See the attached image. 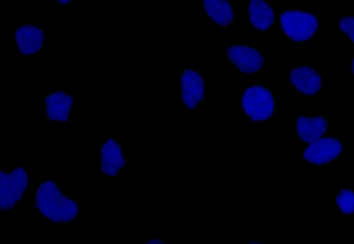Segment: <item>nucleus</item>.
Segmentation results:
<instances>
[{
	"mask_svg": "<svg viewBox=\"0 0 354 244\" xmlns=\"http://www.w3.org/2000/svg\"><path fill=\"white\" fill-rule=\"evenodd\" d=\"M15 40L21 54L33 55L41 50L44 40V33L39 27L24 24L17 28Z\"/></svg>",
	"mask_w": 354,
	"mask_h": 244,
	"instance_id": "9d476101",
	"label": "nucleus"
},
{
	"mask_svg": "<svg viewBox=\"0 0 354 244\" xmlns=\"http://www.w3.org/2000/svg\"><path fill=\"white\" fill-rule=\"evenodd\" d=\"M181 99L191 110H194L203 100L205 83L202 76L194 69H186L180 78Z\"/></svg>",
	"mask_w": 354,
	"mask_h": 244,
	"instance_id": "0eeeda50",
	"label": "nucleus"
},
{
	"mask_svg": "<svg viewBox=\"0 0 354 244\" xmlns=\"http://www.w3.org/2000/svg\"><path fill=\"white\" fill-rule=\"evenodd\" d=\"M281 28L284 35L295 42L312 38L319 27L317 17L303 10H288L279 17Z\"/></svg>",
	"mask_w": 354,
	"mask_h": 244,
	"instance_id": "f03ea898",
	"label": "nucleus"
},
{
	"mask_svg": "<svg viewBox=\"0 0 354 244\" xmlns=\"http://www.w3.org/2000/svg\"><path fill=\"white\" fill-rule=\"evenodd\" d=\"M328 123L322 116H299L295 120V129L299 139L306 143L322 137L327 132Z\"/></svg>",
	"mask_w": 354,
	"mask_h": 244,
	"instance_id": "9b49d317",
	"label": "nucleus"
},
{
	"mask_svg": "<svg viewBox=\"0 0 354 244\" xmlns=\"http://www.w3.org/2000/svg\"><path fill=\"white\" fill-rule=\"evenodd\" d=\"M229 60L240 71L254 73L262 69L265 60L257 49L243 44H232L226 49Z\"/></svg>",
	"mask_w": 354,
	"mask_h": 244,
	"instance_id": "423d86ee",
	"label": "nucleus"
},
{
	"mask_svg": "<svg viewBox=\"0 0 354 244\" xmlns=\"http://www.w3.org/2000/svg\"><path fill=\"white\" fill-rule=\"evenodd\" d=\"M126 161L122 147L112 137L100 146L101 171L110 176H116L125 166Z\"/></svg>",
	"mask_w": 354,
	"mask_h": 244,
	"instance_id": "6e6552de",
	"label": "nucleus"
},
{
	"mask_svg": "<svg viewBox=\"0 0 354 244\" xmlns=\"http://www.w3.org/2000/svg\"><path fill=\"white\" fill-rule=\"evenodd\" d=\"M0 207L2 211H8L22 198L28 184L26 168L15 167L9 172L1 171Z\"/></svg>",
	"mask_w": 354,
	"mask_h": 244,
	"instance_id": "20e7f679",
	"label": "nucleus"
},
{
	"mask_svg": "<svg viewBox=\"0 0 354 244\" xmlns=\"http://www.w3.org/2000/svg\"><path fill=\"white\" fill-rule=\"evenodd\" d=\"M204 11L208 18L220 26H227L234 19L232 6L228 0H203Z\"/></svg>",
	"mask_w": 354,
	"mask_h": 244,
	"instance_id": "4468645a",
	"label": "nucleus"
},
{
	"mask_svg": "<svg viewBox=\"0 0 354 244\" xmlns=\"http://www.w3.org/2000/svg\"><path fill=\"white\" fill-rule=\"evenodd\" d=\"M289 80L292 86L302 94L313 96L317 94L322 87L321 76L309 66H299L289 73Z\"/></svg>",
	"mask_w": 354,
	"mask_h": 244,
	"instance_id": "1a4fd4ad",
	"label": "nucleus"
},
{
	"mask_svg": "<svg viewBox=\"0 0 354 244\" xmlns=\"http://www.w3.org/2000/svg\"><path fill=\"white\" fill-rule=\"evenodd\" d=\"M73 97L66 92L56 91L45 98L46 113L53 121L66 122L73 105Z\"/></svg>",
	"mask_w": 354,
	"mask_h": 244,
	"instance_id": "f8f14e48",
	"label": "nucleus"
},
{
	"mask_svg": "<svg viewBox=\"0 0 354 244\" xmlns=\"http://www.w3.org/2000/svg\"><path fill=\"white\" fill-rule=\"evenodd\" d=\"M247 12L251 26L258 31H266L275 23L274 11L265 0H249Z\"/></svg>",
	"mask_w": 354,
	"mask_h": 244,
	"instance_id": "ddd939ff",
	"label": "nucleus"
},
{
	"mask_svg": "<svg viewBox=\"0 0 354 244\" xmlns=\"http://www.w3.org/2000/svg\"><path fill=\"white\" fill-rule=\"evenodd\" d=\"M35 207L50 222L56 223H71L80 211L78 204L65 195L50 179L42 182L37 188Z\"/></svg>",
	"mask_w": 354,
	"mask_h": 244,
	"instance_id": "f257e3e1",
	"label": "nucleus"
},
{
	"mask_svg": "<svg viewBox=\"0 0 354 244\" xmlns=\"http://www.w3.org/2000/svg\"><path fill=\"white\" fill-rule=\"evenodd\" d=\"M241 103L245 114L254 122L268 120L274 111L271 91L261 85L248 86L242 94Z\"/></svg>",
	"mask_w": 354,
	"mask_h": 244,
	"instance_id": "7ed1b4c3",
	"label": "nucleus"
},
{
	"mask_svg": "<svg viewBox=\"0 0 354 244\" xmlns=\"http://www.w3.org/2000/svg\"><path fill=\"white\" fill-rule=\"evenodd\" d=\"M335 202L344 214H354V191L348 189L341 190L335 197Z\"/></svg>",
	"mask_w": 354,
	"mask_h": 244,
	"instance_id": "2eb2a0df",
	"label": "nucleus"
},
{
	"mask_svg": "<svg viewBox=\"0 0 354 244\" xmlns=\"http://www.w3.org/2000/svg\"><path fill=\"white\" fill-rule=\"evenodd\" d=\"M351 69L352 73L354 75V58L351 61Z\"/></svg>",
	"mask_w": 354,
	"mask_h": 244,
	"instance_id": "f3484780",
	"label": "nucleus"
},
{
	"mask_svg": "<svg viewBox=\"0 0 354 244\" xmlns=\"http://www.w3.org/2000/svg\"><path fill=\"white\" fill-rule=\"evenodd\" d=\"M339 30L354 44V16L341 17L337 21Z\"/></svg>",
	"mask_w": 354,
	"mask_h": 244,
	"instance_id": "dca6fc26",
	"label": "nucleus"
},
{
	"mask_svg": "<svg viewBox=\"0 0 354 244\" xmlns=\"http://www.w3.org/2000/svg\"><path fill=\"white\" fill-rule=\"evenodd\" d=\"M342 150L339 138L327 136L308 144L303 150L302 157L308 163L324 165L336 159Z\"/></svg>",
	"mask_w": 354,
	"mask_h": 244,
	"instance_id": "39448f33",
	"label": "nucleus"
},
{
	"mask_svg": "<svg viewBox=\"0 0 354 244\" xmlns=\"http://www.w3.org/2000/svg\"><path fill=\"white\" fill-rule=\"evenodd\" d=\"M57 1L62 4H67L70 2L71 0H57Z\"/></svg>",
	"mask_w": 354,
	"mask_h": 244,
	"instance_id": "a211bd4d",
	"label": "nucleus"
}]
</instances>
